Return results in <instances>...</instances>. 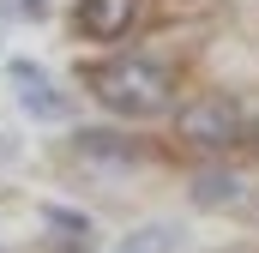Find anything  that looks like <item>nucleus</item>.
<instances>
[{
    "label": "nucleus",
    "instance_id": "nucleus-1",
    "mask_svg": "<svg viewBox=\"0 0 259 253\" xmlns=\"http://www.w3.org/2000/svg\"><path fill=\"white\" fill-rule=\"evenodd\" d=\"M91 97L109 109V115H127V121H145V115H163L169 97H175V78L169 66L151 61V55H115L91 72Z\"/></svg>",
    "mask_w": 259,
    "mask_h": 253
},
{
    "label": "nucleus",
    "instance_id": "nucleus-2",
    "mask_svg": "<svg viewBox=\"0 0 259 253\" xmlns=\"http://www.w3.org/2000/svg\"><path fill=\"white\" fill-rule=\"evenodd\" d=\"M175 133H181L187 145H199V151H223V145H235V139L247 133V115H241L235 97L205 91V97H193V103L175 109Z\"/></svg>",
    "mask_w": 259,
    "mask_h": 253
},
{
    "label": "nucleus",
    "instance_id": "nucleus-3",
    "mask_svg": "<svg viewBox=\"0 0 259 253\" xmlns=\"http://www.w3.org/2000/svg\"><path fill=\"white\" fill-rule=\"evenodd\" d=\"M133 18H139V0H78V12H72L78 36H91V43H115V36H127Z\"/></svg>",
    "mask_w": 259,
    "mask_h": 253
},
{
    "label": "nucleus",
    "instance_id": "nucleus-4",
    "mask_svg": "<svg viewBox=\"0 0 259 253\" xmlns=\"http://www.w3.org/2000/svg\"><path fill=\"white\" fill-rule=\"evenodd\" d=\"M6 78H12V91H18V103H24V109H30L36 121H61V115H66L61 91L49 85V72H42L36 61H12V66H6Z\"/></svg>",
    "mask_w": 259,
    "mask_h": 253
},
{
    "label": "nucleus",
    "instance_id": "nucleus-5",
    "mask_svg": "<svg viewBox=\"0 0 259 253\" xmlns=\"http://www.w3.org/2000/svg\"><path fill=\"white\" fill-rule=\"evenodd\" d=\"M72 151H78L84 163H103V169H127L133 157H139V145H133L127 133H109V126H84V133H72Z\"/></svg>",
    "mask_w": 259,
    "mask_h": 253
},
{
    "label": "nucleus",
    "instance_id": "nucleus-6",
    "mask_svg": "<svg viewBox=\"0 0 259 253\" xmlns=\"http://www.w3.org/2000/svg\"><path fill=\"white\" fill-rule=\"evenodd\" d=\"M42 217H49V241L55 247H91L97 241V223L84 211H72V205H49Z\"/></svg>",
    "mask_w": 259,
    "mask_h": 253
},
{
    "label": "nucleus",
    "instance_id": "nucleus-7",
    "mask_svg": "<svg viewBox=\"0 0 259 253\" xmlns=\"http://www.w3.org/2000/svg\"><path fill=\"white\" fill-rule=\"evenodd\" d=\"M181 247V229L175 223H145V229H133L127 241H121V253H175Z\"/></svg>",
    "mask_w": 259,
    "mask_h": 253
},
{
    "label": "nucleus",
    "instance_id": "nucleus-8",
    "mask_svg": "<svg viewBox=\"0 0 259 253\" xmlns=\"http://www.w3.org/2000/svg\"><path fill=\"white\" fill-rule=\"evenodd\" d=\"M193 199L199 205H229V199H241V181H235L229 169H205L193 181Z\"/></svg>",
    "mask_w": 259,
    "mask_h": 253
},
{
    "label": "nucleus",
    "instance_id": "nucleus-9",
    "mask_svg": "<svg viewBox=\"0 0 259 253\" xmlns=\"http://www.w3.org/2000/svg\"><path fill=\"white\" fill-rule=\"evenodd\" d=\"M0 6H6V12H24V18H36V12H42V0H0Z\"/></svg>",
    "mask_w": 259,
    "mask_h": 253
}]
</instances>
